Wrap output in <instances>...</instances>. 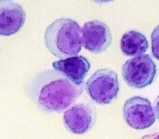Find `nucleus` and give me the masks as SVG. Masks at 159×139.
<instances>
[{"label": "nucleus", "instance_id": "obj_1", "mask_svg": "<svg viewBox=\"0 0 159 139\" xmlns=\"http://www.w3.org/2000/svg\"><path fill=\"white\" fill-rule=\"evenodd\" d=\"M84 83L76 84L55 70L37 74L26 87L27 97L37 107L47 113L61 112L81 95Z\"/></svg>", "mask_w": 159, "mask_h": 139}, {"label": "nucleus", "instance_id": "obj_2", "mask_svg": "<svg viewBox=\"0 0 159 139\" xmlns=\"http://www.w3.org/2000/svg\"><path fill=\"white\" fill-rule=\"evenodd\" d=\"M43 39L47 50L61 60L76 56L82 47L81 27L76 21L68 18L57 19L49 25Z\"/></svg>", "mask_w": 159, "mask_h": 139}, {"label": "nucleus", "instance_id": "obj_3", "mask_svg": "<svg viewBox=\"0 0 159 139\" xmlns=\"http://www.w3.org/2000/svg\"><path fill=\"white\" fill-rule=\"evenodd\" d=\"M86 90L91 99L101 104H109L114 101L119 91L117 74L109 69L97 70L86 83Z\"/></svg>", "mask_w": 159, "mask_h": 139}, {"label": "nucleus", "instance_id": "obj_4", "mask_svg": "<svg viewBox=\"0 0 159 139\" xmlns=\"http://www.w3.org/2000/svg\"><path fill=\"white\" fill-rule=\"evenodd\" d=\"M157 73L156 65L148 54L136 56L122 66L124 80L130 87L143 88L152 83Z\"/></svg>", "mask_w": 159, "mask_h": 139}, {"label": "nucleus", "instance_id": "obj_5", "mask_svg": "<svg viewBox=\"0 0 159 139\" xmlns=\"http://www.w3.org/2000/svg\"><path fill=\"white\" fill-rule=\"evenodd\" d=\"M126 123L135 130H144L151 127L156 120L155 109L150 101L140 96L127 99L122 109Z\"/></svg>", "mask_w": 159, "mask_h": 139}, {"label": "nucleus", "instance_id": "obj_6", "mask_svg": "<svg viewBox=\"0 0 159 139\" xmlns=\"http://www.w3.org/2000/svg\"><path fill=\"white\" fill-rule=\"evenodd\" d=\"M97 118L95 107L89 103L80 102L68 108L63 115L65 128L75 135H83L94 125Z\"/></svg>", "mask_w": 159, "mask_h": 139}, {"label": "nucleus", "instance_id": "obj_7", "mask_svg": "<svg viewBox=\"0 0 159 139\" xmlns=\"http://www.w3.org/2000/svg\"><path fill=\"white\" fill-rule=\"evenodd\" d=\"M82 46L89 52L100 54L111 45L110 29L103 22L94 20L87 22L81 29Z\"/></svg>", "mask_w": 159, "mask_h": 139}, {"label": "nucleus", "instance_id": "obj_8", "mask_svg": "<svg viewBox=\"0 0 159 139\" xmlns=\"http://www.w3.org/2000/svg\"><path fill=\"white\" fill-rule=\"evenodd\" d=\"M25 12L20 5L14 2L0 4V35L11 36L24 26Z\"/></svg>", "mask_w": 159, "mask_h": 139}, {"label": "nucleus", "instance_id": "obj_9", "mask_svg": "<svg viewBox=\"0 0 159 139\" xmlns=\"http://www.w3.org/2000/svg\"><path fill=\"white\" fill-rule=\"evenodd\" d=\"M55 70L62 73L76 84H83V80L91 65L88 59L83 56H73L52 63Z\"/></svg>", "mask_w": 159, "mask_h": 139}, {"label": "nucleus", "instance_id": "obj_10", "mask_svg": "<svg viewBox=\"0 0 159 139\" xmlns=\"http://www.w3.org/2000/svg\"><path fill=\"white\" fill-rule=\"evenodd\" d=\"M122 53L128 56L143 55L148 48V42L145 36L139 32L130 30L122 37L120 45Z\"/></svg>", "mask_w": 159, "mask_h": 139}, {"label": "nucleus", "instance_id": "obj_11", "mask_svg": "<svg viewBox=\"0 0 159 139\" xmlns=\"http://www.w3.org/2000/svg\"><path fill=\"white\" fill-rule=\"evenodd\" d=\"M141 139H158V133H151L145 135L141 138Z\"/></svg>", "mask_w": 159, "mask_h": 139}, {"label": "nucleus", "instance_id": "obj_12", "mask_svg": "<svg viewBox=\"0 0 159 139\" xmlns=\"http://www.w3.org/2000/svg\"><path fill=\"white\" fill-rule=\"evenodd\" d=\"M93 2L97 3V4H102V3H105V2H108L110 1H112L113 0H91Z\"/></svg>", "mask_w": 159, "mask_h": 139}, {"label": "nucleus", "instance_id": "obj_13", "mask_svg": "<svg viewBox=\"0 0 159 139\" xmlns=\"http://www.w3.org/2000/svg\"><path fill=\"white\" fill-rule=\"evenodd\" d=\"M11 1V0H0V4H1L2 3H4V2H9Z\"/></svg>", "mask_w": 159, "mask_h": 139}]
</instances>
